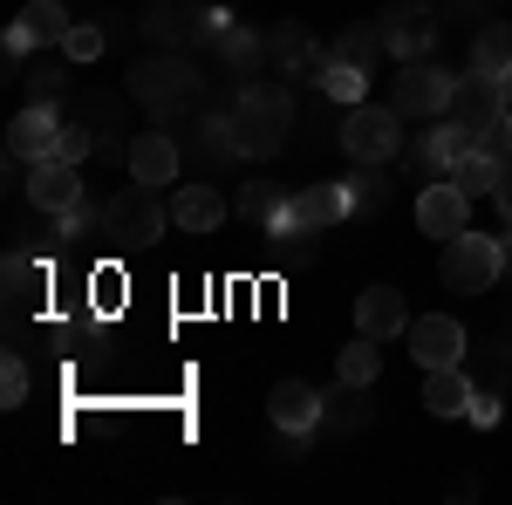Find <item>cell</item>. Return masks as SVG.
Segmentation results:
<instances>
[{
	"instance_id": "35",
	"label": "cell",
	"mask_w": 512,
	"mask_h": 505,
	"mask_svg": "<svg viewBox=\"0 0 512 505\" xmlns=\"http://www.w3.org/2000/svg\"><path fill=\"white\" fill-rule=\"evenodd\" d=\"M117 301H123V267H96V273H89V308L110 314Z\"/></svg>"
},
{
	"instance_id": "8",
	"label": "cell",
	"mask_w": 512,
	"mask_h": 505,
	"mask_svg": "<svg viewBox=\"0 0 512 505\" xmlns=\"http://www.w3.org/2000/svg\"><path fill=\"white\" fill-rule=\"evenodd\" d=\"M376 28H383L396 62H424L437 48V7L431 0H390V7L376 14Z\"/></svg>"
},
{
	"instance_id": "23",
	"label": "cell",
	"mask_w": 512,
	"mask_h": 505,
	"mask_svg": "<svg viewBox=\"0 0 512 505\" xmlns=\"http://www.w3.org/2000/svg\"><path fill=\"white\" fill-rule=\"evenodd\" d=\"M342 192H349V219H376V212H390L396 185L383 164H355L349 178H342Z\"/></svg>"
},
{
	"instance_id": "33",
	"label": "cell",
	"mask_w": 512,
	"mask_h": 505,
	"mask_svg": "<svg viewBox=\"0 0 512 505\" xmlns=\"http://www.w3.org/2000/svg\"><path fill=\"white\" fill-rule=\"evenodd\" d=\"M89 151H96V130H89V123H62L55 157H62V164H89Z\"/></svg>"
},
{
	"instance_id": "37",
	"label": "cell",
	"mask_w": 512,
	"mask_h": 505,
	"mask_svg": "<svg viewBox=\"0 0 512 505\" xmlns=\"http://www.w3.org/2000/svg\"><path fill=\"white\" fill-rule=\"evenodd\" d=\"M465 417H472V424H499V389H478Z\"/></svg>"
},
{
	"instance_id": "34",
	"label": "cell",
	"mask_w": 512,
	"mask_h": 505,
	"mask_svg": "<svg viewBox=\"0 0 512 505\" xmlns=\"http://www.w3.org/2000/svg\"><path fill=\"white\" fill-rule=\"evenodd\" d=\"M0 403L7 410L28 403V362H21V349H7V362H0Z\"/></svg>"
},
{
	"instance_id": "30",
	"label": "cell",
	"mask_w": 512,
	"mask_h": 505,
	"mask_svg": "<svg viewBox=\"0 0 512 505\" xmlns=\"http://www.w3.org/2000/svg\"><path fill=\"white\" fill-rule=\"evenodd\" d=\"M499 171H506V151H465L458 164H451V185L478 198V192H492V185H499Z\"/></svg>"
},
{
	"instance_id": "15",
	"label": "cell",
	"mask_w": 512,
	"mask_h": 505,
	"mask_svg": "<svg viewBox=\"0 0 512 505\" xmlns=\"http://www.w3.org/2000/svg\"><path fill=\"white\" fill-rule=\"evenodd\" d=\"M328 55H335V48H321L301 21H280L274 35H267V62H274L280 76H294V82H315L321 69H328Z\"/></svg>"
},
{
	"instance_id": "11",
	"label": "cell",
	"mask_w": 512,
	"mask_h": 505,
	"mask_svg": "<svg viewBox=\"0 0 512 505\" xmlns=\"http://www.w3.org/2000/svg\"><path fill=\"white\" fill-rule=\"evenodd\" d=\"M82 164H62V157H41L28 164V205H35L41 219H62V212H76L82 205Z\"/></svg>"
},
{
	"instance_id": "21",
	"label": "cell",
	"mask_w": 512,
	"mask_h": 505,
	"mask_svg": "<svg viewBox=\"0 0 512 505\" xmlns=\"http://www.w3.org/2000/svg\"><path fill=\"white\" fill-rule=\"evenodd\" d=\"M144 35L158 41V48H185V41L205 35V7H192V0H158V7H144Z\"/></svg>"
},
{
	"instance_id": "29",
	"label": "cell",
	"mask_w": 512,
	"mask_h": 505,
	"mask_svg": "<svg viewBox=\"0 0 512 505\" xmlns=\"http://www.w3.org/2000/svg\"><path fill=\"white\" fill-rule=\"evenodd\" d=\"M376 376H383V342H369V335H355L349 349H342V362H335V383L376 389Z\"/></svg>"
},
{
	"instance_id": "40",
	"label": "cell",
	"mask_w": 512,
	"mask_h": 505,
	"mask_svg": "<svg viewBox=\"0 0 512 505\" xmlns=\"http://www.w3.org/2000/svg\"><path fill=\"white\" fill-rule=\"evenodd\" d=\"M499 253H506V273H512V226H506V239H499Z\"/></svg>"
},
{
	"instance_id": "4",
	"label": "cell",
	"mask_w": 512,
	"mask_h": 505,
	"mask_svg": "<svg viewBox=\"0 0 512 505\" xmlns=\"http://www.w3.org/2000/svg\"><path fill=\"white\" fill-rule=\"evenodd\" d=\"M437 273H444V287L451 294H485L499 273H506V253H499V239L492 233H458V239H444V260H437Z\"/></svg>"
},
{
	"instance_id": "39",
	"label": "cell",
	"mask_w": 512,
	"mask_h": 505,
	"mask_svg": "<svg viewBox=\"0 0 512 505\" xmlns=\"http://www.w3.org/2000/svg\"><path fill=\"white\" fill-rule=\"evenodd\" d=\"M499 151L512 157V110H506V123H499Z\"/></svg>"
},
{
	"instance_id": "27",
	"label": "cell",
	"mask_w": 512,
	"mask_h": 505,
	"mask_svg": "<svg viewBox=\"0 0 512 505\" xmlns=\"http://www.w3.org/2000/svg\"><path fill=\"white\" fill-rule=\"evenodd\" d=\"M335 55H342V62H355V69H369V76H376V62L390 55V41H383V28H376V21H349V28L335 35Z\"/></svg>"
},
{
	"instance_id": "31",
	"label": "cell",
	"mask_w": 512,
	"mask_h": 505,
	"mask_svg": "<svg viewBox=\"0 0 512 505\" xmlns=\"http://www.w3.org/2000/svg\"><path fill=\"white\" fill-rule=\"evenodd\" d=\"M315 89H321V96H335V103L349 110V103L369 96V69H355V62H342V55H328V69L315 76Z\"/></svg>"
},
{
	"instance_id": "1",
	"label": "cell",
	"mask_w": 512,
	"mask_h": 505,
	"mask_svg": "<svg viewBox=\"0 0 512 505\" xmlns=\"http://www.w3.org/2000/svg\"><path fill=\"white\" fill-rule=\"evenodd\" d=\"M226 117H233L239 157H280L287 130H294V96H287V82H239Z\"/></svg>"
},
{
	"instance_id": "3",
	"label": "cell",
	"mask_w": 512,
	"mask_h": 505,
	"mask_svg": "<svg viewBox=\"0 0 512 505\" xmlns=\"http://www.w3.org/2000/svg\"><path fill=\"white\" fill-rule=\"evenodd\" d=\"M130 96H144L151 117H185L198 103V69L185 55H144V62L130 69Z\"/></svg>"
},
{
	"instance_id": "16",
	"label": "cell",
	"mask_w": 512,
	"mask_h": 505,
	"mask_svg": "<svg viewBox=\"0 0 512 505\" xmlns=\"http://www.w3.org/2000/svg\"><path fill=\"white\" fill-rule=\"evenodd\" d=\"M0 287H7V314L21 321V314H35L48 301V287H55V273L41 253H21V246H7V267H0Z\"/></svg>"
},
{
	"instance_id": "10",
	"label": "cell",
	"mask_w": 512,
	"mask_h": 505,
	"mask_svg": "<svg viewBox=\"0 0 512 505\" xmlns=\"http://www.w3.org/2000/svg\"><path fill=\"white\" fill-rule=\"evenodd\" d=\"M69 28H76V21H69L62 0H28V7L7 21V62H21L28 48H62Z\"/></svg>"
},
{
	"instance_id": "13",
	"label": "cell",
	"mask_w": 512,
	"mask_h": 505,
	"mask_svg": "<svg viewBox=\"0 0 512 505\" xmlns=\"http://www.w3.org/2000/svg\"><path fill=\"white\" fill-rule=\"evenodd\" d=\"M62 110L55 103H21V117L7 123V164H41L55 157V137H62Z\"/></svg>"
},
{
	"instance_id": "6",
	"label": "cell",
	"mask_w": 512,
	"mask_h": 505,
	"mask_svg": "<svg viewBox=\"0 0 512 505\" xmlns=\"http://www.w3.org/2000/svg\"><path fill=\"white\" fill-rule=\"evenodd\" d=\"M451 89H458V76H444L431 55L424 62H403V76H396V117L403 123H437L444 110H451Z\"/></svg>"
},
{
	"instance_id": "5",
	"label": "cell",
	"mask_w": 512,
	"mask_h": 505,
	"mask_svg": "<svg viewBox=\"0 0 512 505\" xmlns=\"http://www.w3.org/2000/svg\"><path fill=\"white\" fill-rule=\"evenodd\" d=\"M451 123H465L472 130L478 151H499V123H506V89L492 76H478V69H465L458 76V89H451V110H444Z\"/></svg>"
},
{
	"instance_id": "24",
	"label": "cell",
	"mask_w": 512,
	"mask_h": 505,
	"mask_svg": "<svg viewBox=\"0 0 512 505\" xmlns=\"http://www.w3.org/2000/svg\"><path fill=\"white\" fill-rule=\"evenodd\" d=\"M369 389L355 383H335L328 396H321V430H335V437H355V430H369Z\"/></svg>"
},
{
	"instance_id": "22",
	"label": "cell",
	"mask_w": 512,
	"mask_h": 505,
	"mask_svg": "<svg viewBox=\"0 0 512 505\" xmlns=\"http://www.w3.org/2000/svg\"><path fill=\"white\" fill-rule=\"evenodd\" d=\"M472 396H478V383H472L465 362H451V369H424V410H431V417H465Z\"/></svg>"
},
{
	"instance_id": "18",
	"label": "cell",
	"mask_w": 512,
	"mask_h": 505,
	"mask_svg": "<svg viewBox=\"0 0 512 505\" xmlns=\"http://www.w3.org/2000/svg\"><path fill=\"white\" fill-rule=\"evenodd\" d=\"M355 335H369V342L410 335V301H403L396 287H362V294H355Z\"/></svg>"
},
{
	"instance_id": "32",
	"label": "cell",
	"mask_w": 512,
	"mask_h": 505,
	"mask_svg": "<svg viewBox=\"0 0 512 505\" xmlns=\"http://www.w3.org/2000/svg\"><path fill=\"white\" fill-rule=\"evenodd\" d=\"M280 205H287V192H280V185H267V178L239 185V198H233V212H239V219H253V226H274Z\"/></svg>"
},
{
	"instance_id": "9",
	"label": "cell",
	"mask_w": 512,
	"mask_h": 505,
	"mask_svg": "<svg viewBox=\"0 0 512 505\" xmlns=\"http://www.w3.org/2000/svg\"><path fill=\"white\" fill-rule=\"evenodd\" d=\"M349 219V192H342V178L335 185H301V192H287L280 205V219L267 233H328V226H342Z\"/></svg>"
},
{
	"instance_id": "36",
	"label": "cell",
	"mask_w": 512,
	"mask_h": 505,
	"mask_svg": "<svg viewBox=\"0 0 512 505\" xmlns=\"http://www.w3.org/2000/svg\"><path fill=\"white\" fill-rule=\"evenodd\" d=\"M62 48H69V62H96V55H103V28H89V21H76Z\"/></svg>"
},
{
	"instance_id": "41",
	"label": "cell",
	"mask_w": 512,
	"mask_h": 505,
	"mask_svg": "<svg viewBox=\"0 0 512 505\" xmlns=\"http://www.w3.org/2000/svg\"><path fill=\"white\" fill-rule=\"evenodd\" d=\"M499 89H506V110H512V69H506V82H499Z\"/></svg>"
},
{
	"instance_id": "20",
	"label": "cell",
	"mask_w": 512,
	"mask_h": 505,
	"mask_svg": "<svg viewBox=\"0 0 512 505\" xmlns=\"http://www.w3.org/2000/svg\"><path fill=\"white\" fill-rule=\"evenodd\" d=\"M267 417H274V430H301V437H315L321 430V396L308 383H274L267 389Z\"/></svg>"
},
{
	"instance_id": "12",
	"label": "cell",
	"mask_w": 512,
	"mask_h": 505,
	"mask_svg": "<svg viewBox=\"0 0 512 505\" xmlns=\"http://www.w3.org/2000/svg\"><path fill=\"white\" fill-rule=\"evenodd\" d=\"M417 233H424V239L472 233V192H458L451 178H431V185L417 192Z\"/></svg>"
},
{
	"instance_id": "38",
	"label": "cell",
	"mask_w": 512,
	"mask_h": 505,
	"mask_svg": "<svg viewBox=\"0 0 512 505\" xmlns=\"http://www.w3.org/2000/svg\"><path fill=\"white\" fill-rule=\"evenodd\" d=\"M492 205L506 212V226H512V157H506V171H499V185H492Z\"/></svg>"
},
{
	"instance_id": "2",
	"label": "cell",
	"mask_w": 512,
	"mask_h": 505,
	"mask_svg": "<svg viewBox=\"0 0 512 505\" xmlns=\"http://www.w3.org/2000/svg\"><path fill=\"white\" fill-rule=\"evenodd\" d=\"M342 151H349V164H390V157H403V117H396V103H349L342 110Z\"/></svg>"
},
{
	"instance_id": "17",
	"label": "cell",
	"mask_w": 512,
	"mask_h": 505,
	"mask_svg": "<svg viewBox=\"0 0 512 505\" xmlns=\"http://www.w3.org/2000/svg\"><path fill=\"white\" fill-rule=\"evenodd\" d=\"M7 69H21V76H14L21 103H62V89H69V48H28V55L7 62Z\"/></svg>"
},
{
	"instance_id": "19",
	"label": "cell",
	"mask_w": 512,
	"mask_h": 505,
	"mask_svg": "<svg viewBox=\"0 0 512 505\" xmlns=\"http://www.w3.org/2000/svg\"><path fill=\"white\" fill-rule=\"evenodd\" d=\"M123 164H130V178H137V185H158V192H164V185H178V164H185V151H178L164 130H144V137L130 144V157H123Z\"/></svg>"
},
{
	"instance_id": "28",
	"label": "cell",
	"mask_w": 512,
	"mask_h": 505,
	"mask_svg": "<svg viewBox=\"0 0 512 505\" xmlns=\"http://www.w3.org/2000/svg\"><path fill=\"white\" fill-rule=\"evenodd\" d=\"M212 48H219V62H226L233 76H253V69L267 62V35H253V28H239V21H233L219 41H212Z\"/></svg>"
},
{
	"instance_id": "26",
	"label": "cell",
	"mask_w": 512,
	"mask_h": 505,
	"mask_svg": "<svg viewBox=\"0 0 512 505\" xmlns=\"http://www.w3.org/2000/svg\"><path fill=\"white\" fill-rule=\"evenodd\" d=\"M472 69L492 76V82H506V69H512V28L506 21H485V28L472 35Z\"/></svg>"
},
{
	"instance_id": "25",
	"label": "cell",
	"mask_w": 512,
	"mask_h": 505,
	"mask_svg": "<svg viewBox=\"0 0 512 505\" xmlns=\"http://www.w3.org/2000/svg\"><path fill=\"white\" fill-rule=\"evenodd\" d=\"M171 219L185 226V233H212L219 219H226V198H219V185H178V198H171Z\"/></svg>"
},
{
	"instance_id": "7",
	"label": "cell",
	"mask_w": 512,
	"mask_h": 505,
	"mask_svg": "<svg viewBox=\"0 0 512 505\" xmlns=\"http://www.w3.org/2000/svg\"><path fill=\"white\" fill-rule=\"evenodd\" d=\"M110 239H117L123 253H144L151 239H164V205H158V185H123L110 198Z\"/></svg>"
},
{
	"instance_id": "14",
	"label": "cell",
	"mask_w": 512,
	"mask_h": 505,
	"mask_svg": "<svg viewBox=\"0 0 512 505\" xmlns=\"http://www.w3.org/2000/svg\"><path fill=\"white\" fill-rule=\"evenodd\" d=\"M410 355H417V369H451V362H465L472 349V335H465V321H451V314H424V321H410Z\"/></svg>"
}]
</instances>
